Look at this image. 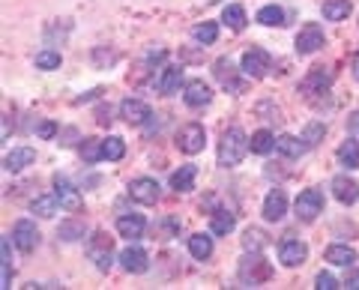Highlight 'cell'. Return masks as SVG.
<instances>
[{"mask_svg": "<svg viewBox=\"0 0 359 290\" xmlns=\"http://www.w3.org/2000/svg\"><path fill=\"white\" fill-rule=\"evenodd\" d=\"M120 267L126 269V273H132V276H141V273H147L150 269V258H147V251L144 249L129 246V249L120 251Z\"/></svg>", "mask_w": 359, "mask_h": 290, "instance_id": "5bb4252c", "label": "cell"}, {"mask_svg": "<svg viewBox=\"0 0 359 290\" xmlns=\"http://www.w3.org/2000/svg\"><path fill=\"white\" fill-rule=\"evenodd\" d=\"M213 75L219 78V84H222L224 90H231V93H242V90H246V84H242V81L237 78V69H233V63H231L228 57H219V60H215Z\"/></svg>", "mask_w": 359, "mask_h": 290, "instance_id": "8fae6325", "label": "cell"}, {"mask_svg": "<svg viewBox=\"0 0 359 290\" xmlns=\"http://www.w3.org/2000/svg\"><path fill=\"white\" fill-rule=\"evenodd\" d=\"M81 156H84V162H99L102 159V141L87 138L84 144H81Z\"/></svg>", "mask_w": 359, "mask_h": 290, "instance_id": "f35d334b", "label": "cell"}, {"mask_svg": "<svg viewBox=\"0 0 359 290\" xmlns=\"http://www.w3.org/2000/svg\"><path fill=\"white\" fill-rule=\"evenodd\" d=\"M36 69H45V72H51V69H60V51H39L36 54Z\"/></svg>", "mask_w": 359, "mask_h": 290, "instance_id": "d590c367", "label": "cell"}, {"mask_svg": "<svg viewBox=\"0 0 359 290\" xmlns=\"http://www.w3.org/2000/svg\"><path fill=\"white\" fill-rule=\"evenodd\" d=\"M338 162H341L345 168H350V171L359 168V141L347 138L345 144H341V147H338Z\"/></svg>", "mask_w": 359, "mask_h": 290, "instance_id": "f1b7e54d", "label": "cell"}, {"mask_svg": "<svg viewBox=\"0 0 359 290\" xmlns=\"http://www.w3.org/2000/svg\"><path fill=\"white\" fill-rule=\"evenodd\" d=\"M12 242L18 246V251H24V255H30V251L39 246V231H36V224L30 219H21L15 222L12 228Z\"/></svg>", "mask_w": 359, "mask_h": 290, "instance_id": "9c48e42d", "label": "cell"}, {"mask_svg": "<svg viewBox=\"0 0 359 290\" xmlns=\"http://www.w3.org/2000/svg\"><path fill=\"white\" fill-rule=\"evenodd\" d=\"M269 276H273V269H269V264H266L264 258H260V251H251V255L240 264V282H246V284H251V287L264 284Z\"/></svg>", "mask_w": 359, "mask_h": 290, "instance_id": "3957f363", "label": "cell"}, {"mask_svg": "<svg viewBox=\"0 0 359 290\" xmlns=\"http://www.w3.org/2000/svg\"><path fill=\"white\" fill-rule=\"evenodd\" d=\"M144 228H147V222H144V215H138V213L120 215V219H117V233L126 237V240H141Z\"/></svg>", "mask_w": 359, "mask_h": 290, "instance_id": "ac0fdd59", "label": "cell"}, {"mask_svg": "<svg viewBox=\"0 0 359 290\" xmlns=\"http://www.w3.org/2000/svg\"><path fill=\"white\" fill-rule=\"evenodd\" d=\"M341 284H345L347 290H359V273H356V269H350L347 278H345V282H341Z\"/></svg>", "mask_w": 359, "mask_h": 290, "instance_id": "b9f144b4", "label": "cell"}, {"mask_svg": "<svg viewBox=\"0 0 359 290\" xmlns=\"http://www.w3.org/2000/svg\"><path fill=\"white\" fill-rule=\"evenodd\" d=\"M329 84H332L329 72H323V66H314L302 81V93H327Z\"/></svg>", "mask_w": 359, "mask_h": 290, "instance_id": "44dd1931", "label": "cell"}, {"mask_svg": "<svg viewBox=\"0 0 359 290\" xmlns=\"http://www.w3.org/2000/svg\"><path fill=\"white\" fill-rule=\"evenodd\" d=\"M350 9H353L350 0H327V3L320 6V12L327 21H345V18L350 15Z\"/></svg>", "mask_w": 359, "mask_h": 290, "instance_id": "d4e9b609", "label": "cell"}, {"mask_svg": "<svg viewBox=\"0 0 359 290\" xmlns=\"http://www.w3.org/2000/svg\"><path fill=\"white\" fill-rule=\"evenodd\" d=\"M353 75H356V81H359V54H356V60H353Z\"/></svg>", "mask_w": 359, "mask_h": 290, "instance_id": "7bdbcfd3", "label": "cell"}, {"mask_svg": "<svg viewBox=\"0 0 359 290\" xmlns=\"http://www.w3.org/2000/svg\"><path fill=\"white\" fill-rule=\"evenodd\" d=\"M120 117L129 126H144L153 117V111H150L147 102H141V99H123L120 102Z\"/></svg>", "mask_w": 359, "mask_h": 290, "instance_id": "4fadbf2b", "label": "cell"}, {"mask_svg": "<svg viewBox=\"0 0 359 290\" xmlns=\"http://www.w3.org/2000/svg\"><path fill=\"white\" fill-rule=\"evenodd\" d=\"M222 21L231 27V30H242L246 27V9H242L240 3H231V6H224V12H222Z\"/></svg>", "mask_w": 359, "mask_h": 290, "instance_id": "1f68e13d", "label": "cell"}, {"mask_svg": "<svg viewBox=\"0 0 359 290\" xmlns=\"http://www.w3.org/2000/svg\"><path fill=\"white\" fill-rule=\"evenodd\" d=\"M332 195H336V201L350 206V204H356V197H359V183L350 180L347 174H338L336 180H332Z\"/></svg>", "mask_w": 359, "mask_h": 290, "instance_id": "2e32d148", "label": "cell"}, {"mask_svg": "<svg viewBox=\"0 0 359 290\" xmlns=\"http://www.w3.org/2000/svg\"><path fill=\"white\" fill-rule=\"evenodd\" d=\"M188 255L195 260H206L213 255V237H206V233H192V237H188Z\"/></svg>", "mask_w": 359, "mask_h": 290, "instance_id": "cb8c5ba5", "label": "cell"}, {"mask_svg": "<svg viewBox=\"0 0 359 290\" xmlns=\"http://www.w3.org/2000/svg\"><path fill=\"white\" fill-rule=\"evenodd\" d=\"M323 42H327V36H323V27H320V24H305L302 30L296 33L293 48H296V54L309 57V54H314V51L323 48Z\"/></svg>", "mask_w": 359, "mask_h": 290, "instance_id": "5b68a950", "label": "cell"}, {"mask_svg": "<svg viewBox=\"0 0 359 290\" xmlns=\"http://www.w3.org/2000/svg\"><path fill=\"white\" fill-rule=\"evenodd\" d=\"M264 246H266L264 233L255 231V228H249V231H246V237H242V249H246V251H260Z\"/></svg>", "mask_w": 359, "mask_h": 290, "instance_id": "74e56055", "label": "cell"}, {"mask_svg": "<svg viewBox=\"0 0 359 290\" xmlns=\"http://www.w3.org/2000/svg\"><path fill=\"white\" fill-rule=\"evenodd\" d=\"M54 135H57V126H54L51 120H45V123H39V138H45V141H51Z\"/></svg>", "mask_w": 359, "mask_h": 290, "instance_id": "60d3db41", "label": "cell"}, {"mask_svg": "<svg viewBox=\"0 0 359 290\" xmlns=\"http://www.w3.org/2000/svg\"><path fill=\"white\" fill-rule=\"evenodd\" d=\"M275 150L282 153V156H287V159H300L309 147H305L302 138H293V135H278V138H275Z\"/></svg>", "mask_w": 359, "mask_h": 290, "instance_id": "7402d4cb", "label": "cell"}, {"mask_svg": "<svg viewBox=\"0 0 359 290\" xmlns=\"http://www.w3.org/2000/svg\"><path fill=\"white\" fill-rule=\"evenodd\" d=\"M314 287H318V290H336V287H345V284H341L336 276H329V273H318V278H314Z\"/></svg>", "mask_w": 359, "mask_h": 290, "instance_id": "ab89813d", "label": "cell"}, {"mask_svg": "<svg viewBox=\"0 0 359 290\" xmlns=\"http://www.w3.org/2000/svg\"><path fill=\"white\" fill-rule=\"evenodd\" d=\"M183 99H186L188 108H204V105H210L213 90H210V84H204L201 78H192V81H186Z\"/></svg>", "mask_w": 359, "mask_h": 290, "instance_id": "9a60e30c", "label": "cell"}, {"mask_svg": "<svg viewBox=\"0 0 359 290\" xmlns=\"http://www.w3.org/2000/svg\"><path fill=\"white\" fill-rule=\"evenodd\" d=\"M159 183L153 177H138V180H132L129 183V197L132 201H138L144 206H150V204H156L159 201Z\"/></svg>", "mask_w": 359, "mask_h": 290, "instance_id": "30bf717a", "label": "cell"}, {"mask_svg": "<svg viewBox=\"0 0 359 290\" xmlns=\"http://www.w3.org/2000/svg\"><path fill=\"white\" fill-rule=\"evenodd\" d=\"M57 237L63 242H75V240L84 237V224H81V222H63L57 228Z\"/></svg>", "mask_w": 359, "mask_h": 290, "instance_id": "e575fe53", "label": "cell"}, {"mask_svg": "<svg viewBox=\"0 0 359 290\" xmlns=\"http://www.w3.org/2000/svg\"><path fill=\"white\" fill-rule=\"evenodd\" d=\"M192 36H195V42H201V45H213L215 39H219V24H215V21L195 24L192 27Z\"/></svg>", "mask_w": 359, "mask_h": 290, "instance_id": "d6a6232c", "label": "cell"}, {"mask_svg": "<svg viewBox=\"0 0 359 290\" xmlns=\"http://www.w3.org/2000/svg\"><path fill=\"white\" fill-rule=\"evenodd\" d=\"M87 255L96 264L99 273H108V269L114 267V242H111V237H108V233H93V237H90V246H87Z\"/></svg>", "mask_w": 359, "mask_h": 290, "instance_id": "7a4b0ae2", "label": "cell"}, {"mask_svg": "<svg viewBox=\"0 0 359 290\" xmlns=\"http://www.w3.org/2000/svg\"><path fill=\"white\" fill-rule=\"evenodd\" d=\"M33 162H36V153L30 147H15L12 153H6L3 168L9 171V174H18V171H24L27 165H33Z\"/></svg>", "mask_w": 359, "mask_h": 290, "instance_id": "ffe728a7", "label": "cell"}, {"mask_svg": "<svg viewBox=\"0 0 359 290\" xmlns=\"http://www.w3.org/2000/svg\"><path fill=\"white\" fill-rule=\"evenodd\" d=\"M233 228H237V215H233V213H228V210H215V213H213L210 231L215 233V237H228Z\"/></svg>", "mask_w": 359, "mask_h": 290, "instance_id": "484cf974", "label": "cell"}, {"mask_svg": "<svg viewBox=\"0 0 359 290\" xmlns=\"http://www.w3.org/2000/svg\"><path fill=\"white\" fill-rule=\"evenodd\" d=\"M30 210L39 215V219H54V213H57V195H42L36 197L30 204Z\"/></svg>", "mask_w": 359, "mask_h": 290, "instance_id": "4dcf8cb0", "label": "cell"}, {"mask_svg": "<svg viewBox=\"0 0 359 290\" xmlns=\"http://www.w3.org/2000/svg\"><path fill=\"white\" fill-rule=\"evenodd\" d=\"M287 213V195L282 188H273L266 197H264V219L266 222H282Z\"/></svg>", "mask_w": 359, "mask_h": 290, "instance_id": "e0dca14e", "label": "cell"}, {"mask_svg": "<svg viewBox=\"0 0 359 290\" xmlns=\"http://www.w3.org/2000/svg\"><path fill=\"white\" fill-rule=\"evenodd\" d=\"M126 156V144H123V138H108V141H102V159H108V162H120Z\"/></svg>", "mask_w": 359, "mask_h": 290, "instance_id": "836d02e7", "label": "cell"}, {"mask_svg": "<svg viewBox=\"0 0 359 290\" xmlns=\"http://www.w3.org/2000/svg\"><path fill=\"white\" fill-rule=\"evenodd\" d=\"M258 21L264 24V27H284L287 21H284V9L282 6H275V3H269V6H264L258 12Z\"/></svg>", "mask_w": 359, "mask_h": 290, "instance_id": "f546056e", "label": "cell"}, {"mask_svg": "<svg viewBox=\"0 0 359 290\" xmlns=\"http://www.w3.org/2000/svg\"><path fill=\"white\" fill-rule=\"evenodd\" d=\"M327 260L329 264H336V267H353V260H356V251L350 249V246H341V242H336V246H329L327 249Z\"/></svg>", "mask_w": 359, "mask_h": 290, "instance_id": "4316f807", "label": "cell"}, {"mask_svg": "<svg viewBox=\"0 0 359 290\" xmlns=\"http://www.w3.org/2000/svg\"><path fill=\"white\" fill-rule=\"evenodd\" d=\"M323 135H327V129H323V123H309L305 126V132H302V141H305V147H318V144L323 141Z\"/></svg>", "mask_w": 359, "mask_h": 290, "instance_id": "8d00e7d4", "label": "cell"}, {"mask_svg": "<svg viewBox=\"0 0 359 290\" xmlns=\"http://www.w3.org/2000/svg\"><path fill=\"white\" fill-rule=\"evenodd\" d=\"M54 195H57V201H60L63 210H69V213H78L81 206H84V197H81V192L69 183L66 177H60V174L54 177Z\"/></svg>", "mask_w": 359, "mask_h": 290, "instance_id": "52a82bcc", "label": "cell"}, {"mask_svg": "<svg viewBox=\"0 0 359 290\" xmlns=\"http://www.w3.org/2000/svg\"><path fill=\"white\" fill-rule=\"evenodd\" d=\"M206 144V132L201 123H186L183 129L177 135V147L186 153V156H195V153H201Z\"/></svg>", "mask_w": 359, "mask_h": 290, "instance_id": "8992f818", "label": "cell"}, {"mask_svg": "<svg viewBox=\"0 0 359 290\" xmlns=\"http://www.w3.org/2000/svg\"><path fill=\"white\" fill-rule=\"evenodd\" d=\"M180 84H183V69L180 66H165L162 69V75L156 78V90L162 96H174Z\"/></svg>", "mask_w": 359, "mask_h": 290, "instance_id": "d6986e66", "label": "cell"}, {"mask_svg": "<svg viewBox=\"0 0 359 290\" xmlns=\"http://www.w3.org/2000/svg\"><path fill=\"white\" fill-rule=\"evenodd\" d=\"M249 135L240 129V126H231L228 132L222 135V141H219V165L222 168H237L242 159H246V153H249Z\"/></svg>", "mask_w": 359, "mask_h": 290, "instance_id": "6da1fadb", "label": "cell"}, {"mask_svg": "<svg viewBox=\"0 0 359 290\" xmlns=\"http://www.w3.org/2000/svg\"><path fill=\"white\" fill-rule=\"evenodd\" d=\"M249 147H251V153H258V156H266V153L275 147V135L266 132V129H260V132H255L249 138Z\"/></svg>", "mask_w": 359, "mask_h": 290, "instance_id": "83f0119b", "label": "cell"}, {"mask_svg": "<svg viewBox=\"0 0 359 290\" xmlns=\"http://www.w3.org/2000/svg\"><path fill=\"white\" fill-rule=\"evenodd\" d=\"M195 177H197V168L195 165H183L180 171L171 174V188H174V192H192Z\"/></svg>", "mask_w": 359, "mask_h": 290, "instance_id": "603a6c76", "label": "cell"}, {"mask_svg": "<svg viewBox=\"0 0 359 290\" xmlns=\"http://www.w3.org/2000/svg\"><path fill=\"white\" fill-rule=\"evenodd\" d=\"M269 63L273 60H269V54L264 48H249L240 60V69H242V75H249V78H264Z\"/></svg>", "mask_w": 359, "mask_h": 290, "instance_id": "ba28073f", "label": "cell"}, {"mask_svg": "<svg viewBox=\"0 0 359 290\" xmlns=\"http://www.w3.org/2000/svg\"><path fill=\"white\" fill-rule=\"evenodd\" d=\"M293 210H296V219H300V222H314L323 213V195H320V188H305V192H300V197H296V204H293Z\"/></svg>", "mask_w": 359, "mask_h": 290, "instance_id": "277c9868", "label": "cell"}, {"mask_svg": "<svg viewBox=\"0 0 359 290\" xmlns=\"http://www.w3.org/2000/svg\"><path fill=\"white\" fill-rule=\"evenodd\" d=\"M305 258H309V246L300 240H284L282 249H278V260L287 267V269H296L305 264Z\"/></svg>", "mask_w": 359, "mask_h": 290, "instance_id": "7c38bea8", "label": "cell"}]
</instances>
